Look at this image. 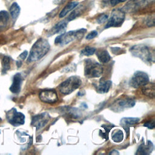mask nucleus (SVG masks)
<instances>
[{
	"label": "nucleus",
	"mask_w": 155,
	"mask_h": 155,
	"mask_svg": "<svg viewBox=\"0 0 155 155\" xmlns=\"http://www.w3.org/2000/svg\"><path fill=\"white\" fill-rule=\"evenodd\" d=\"M78 14H79V11H78H78H77V10H74V11H73V12L69 15V16H68V18H67V21H70L73 20L74 19H75V18L78 16Z\"/></svg>",
	"instance_id": "28"
},
{
	"label": "nucleus",
	"mask_w": 155,
	"mask_h": 155,
	"mask_svg": "<svg viewBox=\"0 0 155 155\" xmlns=\"http://www.w3.org/2000/svg\"><path fill=\"white\" fill-rule=\"evenodd\" d=\"M39 99L45 103L52 104L58 101V94L54 90H45L40 92Z\"/></svg>",
	"instance_id": "11"
},
{
	"label": "nucleus",
	"mask_w": 155,
	"mask_h": 155,
	"mask_svg": "<svg viewBox=\"0 0 155 155\" xmlns=\"http://www.w3.org/2000/svg\"><path fill=\"white\" fill-rule=\"evenodd\" d=\"M131 54L135 57L140 58L143 62L151 63L153 62V54L149 47L143 44H137L130 48Z\"/></svg>",
	"instance_id": "3"
},
{
	"label": "nucleus",
	"mask_w": 155,
	"mask_h": 155,
	"mask_svg": "<svg viewBox=\"0 0 155 155\" xmlns=\"http://www.w3.org/2000/svg\"><path fill=\"white\" fill-rule=\"evenodd\" d=\"M153 0H130L123 8L124 12H133L136 11L140 8H142Z\"/></svg>",
	"instance_id": "10"
},
{
	"label": "nucleus",
	"mask_w": 155,
	"mask_h": 155,
	"mask_svg": "<svg viewBox=\"0 0 155 155\" xmlns=\"http://www.w3.org/2000/svg\"><path fill=\"white\" fill-rule=\"evenodd\" d=\"M113 127V125H102V130H100V132H99L100 136H101L104 139L107 140L108 139V133Z\"/></svg>",
	"instance_id": "24"
},
{
	"label": "nucleus",
	"mask_w": 155,
	"mask_h": 155,
	"mask_svg": "<svg viewBox=\"0 0 155 155\" xmlns=\"http://www.w3.org/2000/svg\"><path fill=\"white\" fill-rule=\"evenodd\" d=\"M119 153L116 150H113L110 153V154H119Z\"/></svg>",
	"instance_id": "33"
},
{
	"label": "nucleus",
	"mask_w": 155,
	"mask_h": 155,
	"mask_svg": "<svg viewBox=\"0 0 155 155\" xmlns=\"http://www.w3.org/2000/svg\"><path fill=\"white\" fill-rule=\"evenodd\" d=\"M140 120L138 117H123L120 120V125L125 129V131H128L130 127L137 124Z\"/></svg>",
	"instance_id": "14"
},
{
	"label": "nucleus",
	"mask_w": 155,
	"mask_h": 155,
	"mask_svg": "<svg viewBox=\"0 0 155 155\" xmlns=\"http://www.w3.org/2000/svg\"><path fill=\"white\" fill-rule=\"evenodd\" d=\"M96 56L101 63H107L111 59V56L108 52L105 50H99L96 52Z\"/></svg>",
	"instance_id": "21"
},
{
	"label": "nucleus",
	"mask_w": 155,
	"mask_h": 155,
	"mask_svg": "<svg viewBox=\"0 0 155 155\" xmlns=\"http://www.w3.org/2000/svg\"><path fill=\"white\" fill-rule=\"evenodd\" d=\"M143 126L148 128L149 129H153L154 128V120H148L143 124Z\"/></svg>",
	"instance_id": "30"
},
{
	"label": "nucleus",
	"mask_w": 155,
	"mask_h": 155,
	"mask_svg": "<svg viewBox=\"0 0 155 155\" xmlns=\"http://www.w3.org/2000/svg\"><path fill=\"white\" fill-rule=\"evenodd\" d=\"M78 5V2L77 1H71L69 3H68L66 6L61 10V12L59 13V18H63L70 11L73 10L76 7H77Z\"/></svg>",
	"instance_id": "20"
},
{
	"label": "nucleus",
	"mask_w": 155,
	"mask_h": 155,
	"mask_svg": "<svg viewBox=\"0 0 155 155\" xmlns=\"http://www.w3.org/2000/svg\"><path fill=\"white\" fill-rule=\"evenodd\" d=\"M50 48V44L47 39L41 38L38 39L30 50L27 62H31L39 60L48 53Z\"/></svg>",
	"instance_id": "1"
},
{
	"label": "nucleus",
	"mask_w": 155,
	"mask_h": 155,
	"mask_svg": "<svg viewBox=\"0 0 155 155\" xmlns=\"http://www.w3.org/2000/svg\"><path fill=\"white\" fill-rule=\"evenodd\" d=\"M27 55H28V52H27V51L25 50L24 51H23V52L19 56V58L20 59H21L22 60H24V59L27 58Z\"/></svg>",
	"instance_id": "32"
},
{
	"label": "nucleus",
	"mask_w": 155,
	"mask_h": 155,
	"mask_svg": "<svg viewBox=\"0 0 155 155\" xmlns=\"http://www.w3.org/2000/svg\"><path fill=\"white\" fill-rule=\"evenodd\" d=\"M142 87H143L142 89V91L144 95L149 97H152V98L154 97L155 85L154 82H151V83L148 82L147 84H145Z\"/></svg>",
	"instance_id": "19"
},
{
	"label": "nucleus",
	"mask_w": 155,
	"mask_h": 155,
	"mask_svg": "<svg viewBox=\"0 0 155 155\" xmlns=\"http://www.w3.org/2000/svg\"><path fill=\"white\" fill-rule=\"evenodd\" d=\"M112 85V82L111 81H105L104 79H101L97 87V92L99 93H107Z\"/></svg>",
	"instance_id": "18"
},
{
	"label": "nucleus",
	"mask_w": 155,
	"mask_h": 155,
	"mask_svg": "<svg viewBox=\"0 0 155 155\" xmlns=\"http://www.w3.org/2000/svg\"><path fill=\"white\" fill-rule=\"evenodd\" d=\"M84 63V74L87 78H99L103 73L102 66L94 60L87 59Z\"/></svg>",
	"instance_id": "4"
},
{
	"label": "nucleus",
	"mask_w": 155,
	"mask_h": 155,
	"mask_svg": "<svg viewBox=\"0 0 155 155\" xmlns=\"http://www.w3.org/2000/svg\"><path fill=\"white\" fill-rule=\"evenodd\" d=\"M22 81V78L20 73H18L14 75L12 84L10 87V90L12 93L15 94H18L20 92Z\"/></svg>",
	"instance_id": "13"
},
{
	"label": "nucleus",
	"mask_w": 155,
	"mask_h": 155,
	"mask_svg": "<svg viewBox=\"0 0 155 155\" xmlns=\"http://www.w3.org/2000/svg\"><path fill=\"white\" fill-rule=\"evenodd\" d=\"M96 52V48L93 47H91L89 46L85 47L82 51H81V54L84 56H91L93 55Z\"/></svg>",
	"instance_id": "26"
},
{
	"label": "nucleus",
	"mask_w": 155,
	"mask_h": 155,
	"mask_svg": "<svg viewBox=\"0 0 155 155\" xmlns=\"http://www.w3.org/2000/svg\"><path fill=\"white\" fill-rule=\"evenodd\" d=\"M108 15L106 14L101 15L96 19V21L98 24H103L108 19Z\"/></svg>",
	"instance_id": "27"
},
{
	"label": "nucleus",
	"mask_w": 155,
	"mask_h": 155,
	"mask_svg": "<svg viewBox=\"0 0 155 155\" xmlns=\"http://www.w3.org/2000/svg\"><path fill=\"white\" fill-rule=\"evenodd\" d=\"M86 31L87 30L85 28H80L79 30H71L66 33H62L56 38L54 44L60 46L67 45L76 39L82 38Z\"/></svg>",
	"instance_id": "2"
},
{
	"label": "nucleus",
	"mask_w": 155,
	"mask_h": 155,
	"mask_svg": "<svg viewBox=\"0 0 155 155\" xmlns=\"http://www.w3.org/2000/svg\"><path fill=\"white\" fill-rule=\"evenodd\" d=\"M136 104L135 101L130 97L122 98L116 101L113 105V107L116 111H122L125 108L133 107Z\"/></svg>",
	"instance_id": "12"
},
{
	"label": "nucleus",
	"mask_w": 155,
	"mask_h": 155,
	"mask_svg": "<svg viewBox=\"0 0 155 155\" xmlns=\"http://www.w3.org/2000/svg\"><path fill=\"white\" fill-rule=\"evenodd\" d=\"M111 139L113 142L119 143L123 140L124 133L121 130H117L113 131L111 134Z\"/></svg>",
	"instance_id": "23"
},
{
	"label": "nucleus",
	"mask_w": 155,
	"mask_h": 155,
	"mask_svg": "<svg viewBox=\"0 0 155 155\" xmlns=\"http://www.w3.org/2000/svg\"><path fill=\"white\" fill-rule=\"evenodd\" d=\"M6 10L0 11V32L5 30L9 23L10 15Z\"/></svg>",
	"instance_id": "16"
},
{
	"label": "nucleus",
	"mask_w": 155,
	"mask_h": 155,
	"mask_svg": "<svg viewBox=\"0 0 155 155\" xmlns=\"http://www.w3.org/2000/svg\"><path fill=\"white\" fill-rule=\"evenodd\" d=\"M7 119L9 123L15 127L23 125L25 122V116L21 112L13 108L7 112Z\"/></svg>",
	"instance_id": "8"
},
{
	"label": "nucleus",
	"mask_w": 155,
	"mask_h": 155,
	"mask_svg": "<svg viewBox=\"0 0 155 155\" xmlns=\"http://www.w3.org/2000/svg\"><path fill=\"white\" fill-rule=\"evenodd\" d=\"M50 119V115L47 113H42L33 116L32 117L31 124L33 127H36V130H38L45 127L49 121Z\"/></svg>",
	"instance_id": "9"
},
{
	"label": "nucleus",
	"mask_w": 155,
	"mask_h": 155,
	"mask_svg": "<svg viewBox=\"0 0 155 155\" xmlns=\"http://www.w3.org/2000/svg\"></svg>",
	"instance_id": "34"
},
{
	"label": "nucleus",
	"mask_w": 155,
	"mask_h": 155,
	"mask_svg": "<svg viewBox=\"0 0 155 155\" xmlns=\"http://www.w3.org/2000/svg\"><path fill=\"white\" fill-rule=\"evenodd\" d=\"M125 19V12L122 9L116 8L114 9L111 13L110 19H108L105 28L110 27H119L124 22Z\"/></svg>",
	"instance_id": "6"
},
{
	"label": "nucleus",
	"mask_w": 155,
	"mask_h": 155,
	"mask_svg": "<svg viewBox=\"0 0 155 155\" xmlns=\"http://www.w3.org/2000/svg\"><path fill=\"white\" fill-rule=\"evenodd\" d=\"M81 83L82 81L79 77L70 76L59 85V90L62 94L67 95L78 88Z\"/></svg>",
	"instance_id": "5"
},
{
	"label": "nucleus",
	"mask_w": 155,
	"mask_h": 155,
	"mask_svg": "<svg viewBox=\"0 0 155 155\" xmlns=\"http://www.w3.org/2000/svg\"><path fill=\"white\" fill-rule=\"evenodd\" d=\"M9 11H10V15H11L12 19L13 21H15L20 13L21 8L19 5L18 4V3L13 2L10 7Z\"/></svg>",
	"instance_id": "22"
},
{
	"label": "nucleus",
	"mask_w": 155,
	"mask_h": 155,
	"mask_svg": "<svg viewBox=\"0 0 155 155\" xmlns=\"http://www.w3.org/2000/svg\"><path fill=\"white\" fill-rule=\"evenodd\" d=\"M97 32L96 30H93L91 31V32H90L87 36H86V39H92L94 38H95L96 36H97Z\"/></svg>",
	"instance_id": "29"
},
{
	"label": "nucleus",
	"mask_w": 155,
	"mask_h": 155,
	"mask_svg": "<svg viewBox=\"0 0 155 155\" xmlns=\"http://www.w3.org/2000/svg\"><path fill=\"white\" fill-rule=\"evenodd\" d=\"M126 0H110V3L111 6H114L120 2H123Z\"/></svg>",
	"instance_id": "31"
},
{
	"label": "nucleus",
	"mask_w": 155,
	"mask_h": 155,
	"mask_svg": "<svg viewBox=\"0 0 155 155\" xmlns=\"http://www.w3.org/2000/svg\"><path fill=\"white\" fill-rule=\"evenodd\" d=\"M2 73L5 74L10 68V58L7 56H4L2 59Z\"/></svg>",
	"instance_id": "25"
},
{
	"label": "nucleus",
	"mask_w": 155,
	"mask_h": 155,
	"mask_svg": "<svg viewBox=\"0 0 155 155\" xmlns=\"http://www.w3.org/2000/svg\"><path fill=\"white\" fill-rule=\"evenodd\" d=\"M153 150V143L148 140L147 143H143L142 144L140 145L139 148H137L136 154H149L152 150Z\"/></svg>",
	"instance_id": "17"
},
{
	"label": "nucleus",
	"mask_w": 155,
	"mask_h": 155,
	"mask_svg": "<svg viewBox=\"0 0 155 155\" xmlns=\"http://www.w3.org/2000/svg\"><path fill=\"white\" fill-rule=\"evenodd\" d=\"M67 22L65 21H62L57 23L55 25H54L51 30L48 31V36H50L55 34H59V33H62L65 30V28L67 27Z\"/></svg>",
	"instance_id": "15"
},
{
	"label": "nucleus",
	"mask_w": 155,
	"mask_h": 155,
	"mask_svg": "<svg viewBox=\"0 0 155 155\" xmlns=\"http://www.w3.org/2000/svg\"><path fill=\"white\" fill-rule=\"evenodd\" d=\"M148 82H149L148 74L143 71H137L131 78L129 84L133 88H138L145 85Z\"/></svg>",
	"instance_id": "7"
}]
</instances>
